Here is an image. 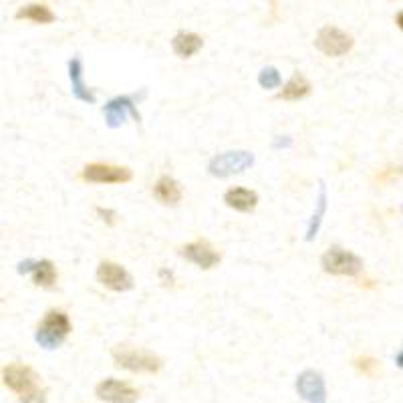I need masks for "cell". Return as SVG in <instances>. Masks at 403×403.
I'll use <instances>...</instances> for the list:
<instances>
[{
	"label": "cell",
	"mask_w": 403,
	"mask_h": 403,
	"mask_svg": "<svg viewBox=\"0 0 403 403\" xmlns=\"http://www.w3.org/2000/svg\"><path fill=\"white\" fill-rule=\"evenodd\" d=\"M4 385L16 393L21 403H47V387L43 385L41 375L29 365L10 363L2 371Z\"/></svg>",
	"instance_id": "obj_1"
},
{
	"label": "cell",
	"mask_w": 403,
	"mask_h": 403,
	"mask_svg": "<svg viewBox=\"0 0 403 403\" xmlns=\"http://www.w3.org/2000/svg\"><path fill=\"white\" fill-rule=\"evenodd\" d=\"M252 163H254V155L250 152H226V154L216 155L210 161L208 170L216 178H228L232 174H240L249 170Z\"/></svg>",
	"instance_id": "obj_7"
},
{
	"label": "cell",
	"mask_w": 403,
	"mask_h": 403,
	"mask_svg": "<svg viewBox=\"0 0 403 403\" xmlns=\"http://www.w3.org/2000/svg\"><path fill=\"white\" fill-rule=\"evenodd\" d=\"M325 212H327V192H325V187H321V196H319L316 212L312 214V220H310L307 240H312V238L316 236V230H319V226H321V220H323V216H325Z\"/></svg>",
	"instance_id": "obj_20"
},
{
	"label": "cell",
	"mask_w": 403,
	"mask_h": 403,
	"mask_svg": "<svg viewBox=\"0 0 403 403\" xmlns=\"http://www.w3.org/2000/svg\"><path fill=\"white\" fill-rule=\"evenodd\" d=\"M97 280L107 286L109 290L115 292H127L133 288V277L125 270L122 264L111 262V260H103L97 266Z\"/></svg>",
	"instance_id": "obj_8"
},
{
	"label": "cell",
	"mask_w": 403,
	"mask_h": 403,
	"mask_svg": "<svg viewBox=\"0 0 403 403\" xmlns=\"http://www.w3.org/2000/svg\"><path fill=\"white\" fill-rule=\"evenodd\" d=\"M69 79H71L73 95L79 101L95 103V93L85 85V81H83V62H81V59H71L69 61Z\"/></svg>",
	"instance_id": "obj_16"
},
{
	"label": "cell",
	"mask_w": 403,
	"mask_h": 403,
	"mask_svg": "<svg viewBox=\"0 0 403 403\" xmlns=\"http://www.w3.org/2000/svg\"><path fill=\"white\" fill-rule=\"evenodd\" d=\"M353 36L349 32L341 31L337 27H323L321 31L316 32V38H314V47L327 55V57H343L347 55L351 49H353Z\"/></svg>",
	"instance_id": "obj_5"
},
{
	"label": "cell",
	"mask_w": 403,
	"mask_h": 403,
	"mask_svg": "<svg viewBox=\"0 0 403 403\" xmlns=\"http://www.w3.org/2000/svg\"><path fill=\"white\" fill-rule=\"evenodd\" d=\"M224 204L236 212H252L258 206V194L246 187H230L224 194Z\"/></svg>",
	"instance_id": "obj_13"
},
{
	"label": "cell",
	"mask_w": 403,
	"mask_h": 403,
	"mask_svg": "<svg viewBox=\"0 0 403 403\" xmlns=\"http://www.w3.org/2000/svg\"><path fill=\"white\" fill-rule=\"evenodd\" d=\"M16 19L32 21L36 25H51V23H55V12L45 4H27L16 12Z\"/></svg>",
	"instance_id": "obj_19"
},
{
	"label": "cell",
	"mask_w": 403,
	"mask_h": 403,
	"mask_svg": "<svg viewBox=\"0 0 403 403\" xmlns=\"http://www.w3.org/2000/svg\"><path fill=\"white\" fill-rule=\"evenodd\" d=\"M310 91H312V87H310L309 79L305 75H301V73H295L286 81V85L282 87L279 99L280 101H301V99L309 97Z\"/></svg>",
	"instance_id": "obj_17"
},
{
	"label": "cell",
	"mask_w": 403,
	"mask_h": 403,
	"mask_svg": "<svg viewBox=\"0 0 403 403\" xmlns=\"http://www.w3.org/2000/svg\"><path fill=\"white\" fill-rule=\"evenodd\" d=\"M297 391L307 403H327V385L319 371L307 369L297 377Z\"/></svg>",
	"instance_id": "obj_10"
},
{
	"label": "cell",
	"mask_w": 403,
	"mask_h": 403,
	"mask_svg": "<svg viewBox=\"0 0 403 403\" xmlns=\"http://www.w3.org/2000/svg\"><path fill=\"white\" fill-rule=\"evenodd\" d=\"M182 256L189 260L192 264L200 266L202 270H210L214 268L218 262H220V254L216 252V249L206 242V240H196V242H189L182 249Z\"/></svg>",
	"instance_id": "obj_11"
},
{
	"label": "cell",
	"mask_w": 403,
	"mask_h": 403,
	"mask_svg": "<svg viewBox=\"0 0 403 403\" xmlns=\"http://www.w3.org/2000/svg\"><path fill=\"white\" fill-rule=\"evenodd\" d=\"M103 115H105V122L111 129L119 127V125L125 124L127 115H133L135 119H139V113L133 105V99L131 97H113L105 107H103Z\"/></svg>",
	"instance_id": "obj_12"
},
{
	"label": "cell",
	"mask_w": 403,
	"mask_h": 403,
	"mask_svg": "<svg viewBox=\"0 0 403 403\" xmlns=\"http://www.w3.org/2000/svg\"><path fill=\"white\" fill-rule=\"evenodd\" d=\"M321 266L333 277H357L363 270V260L351 250L331 246L321 256Z\"/></svg>",
	"instance_id": "obj_4"
},
{
	"label": "cell",
	"mask_w": 403,
	"mask_h": 403,
	"mask_svg": "<svg viewBox=\"0 0 403 403\" xmlns=\"http://www.w3.org/2000/svg\"><path fill=\"white\" fill-rule=\"evenodd\" d=\"M398 27L402 29V12H398Z\"/></svg>",
	"instance_id": "obj_25"
},
{
	"label": "cell",
	"mask_w": 403,
	"mask_h": 403,
	"mask_svg": "<svg viewBox=\"0 0 403 403\" xmlns=\"http://www.w3.org/2000/svg\"><path fill=\"white\" fill-rule=\"evenodd\" d=\"M204 47V38L196 32H178L172 41V49L178 57L182 59H189L196 53H200V49Z\"/></svg>",
	"instance_id": "obj_15"
},
{
	"label": "cell",
	"mask_w": 403,
	"mask_h": 403,
	"mask_svg": "<svg viewBox=\"0 0 403 403\" xmlns=\"http://www.w3.org/2000/svg\"><path fill=\"white\" fill-rule=\"evenodd\" d=\"M95 395L105 403H135L139 391L119 379H105L95 387Z\"/></svg>",
	"instance_id": "obj_9"
},
{
	"label": "cell",
	"mask_w": 403,
	"mask_h": 403,
	"mask_svg": "<svg viewBox=\"0 0 403 403\" xmlns=\"http://www.w3.org/2000/svg\"><path fill=\"white\" fill-rule=\"evenodd\" d=\"M258 83L262 89H277L282 83V77H280L279 69L277 67H264L260 73H258Z\"/></svg>",
	"instance_id": "obj_21"
},
{
	"label": "cell",
	"mask_w": 403,
	"mask_h": 403,
	"mask_svg": "<svg viewBox=\"0 0 403 403\" xmlns=\"http://www.w3.org/2000/svg\"><path fill=\"white\" fill-rule=\"evenodd\" d=\"M159 279H161V282H163L165 286H172V284H174V275H172L168 268H161V270H159Z\"/></svg>",
	"instance_id": "obj_24"
},
{
	"label": "cell",
	"mask_w": 403,
	"mask_h": 403,
	"mask_svg": "<svg viewBox=\"0 0 403 403\" xmlns=\"http://www.w3.org/2000/svg\"><path fill=\"white\" fill-rule=\"evenodd\" d=\"M32 280L36 286H43V288H53L55 282H57V268L53 264V260L49 258H43V260H34L32 262Z\"/></svg>",
	"instance_id": "obj_18"
},
{
	"label": "cell",
	"mask_w": 403,
	"mask_h": 403,
	"mask_svg": "<svg viewBox=\"0 0 403 403\" xmlns=\"http://www.w3.org/2000/svg\"><path fill=\"white\" fill-rule=\"evenodd\" d=\"M182 196H184L182 186H180L174 178L161 176V178L155 182L154 198L159 204H163V206H178V204L182 202Z\"/></svg>",
	"instance_id": "obj_14"
},
{
	"label": "cell",
	"mask_w": 403,
	"mask_h": 403,
	"mask_svg": "<svg viewBox=\"0 0 403 403\" xmlns=\"http://www.w3.org/2000/svg\"><path fill=\"white\" fill-rule=\"evenodd\" d=\"M355 367L363 373V375H367V377H375L377 371H379V363L373 357H359V359H355Z\"/></svg>",
	"instance_id": "obj_22"
},
{
	"label": "cell",
	"mask_w": 403,
	"mask_h": 403,
	"mask_svg": "<svg viewBox=\"0 0 403 403\" xmlns=\"http://www.w3.org/2000/svg\"><path fill=\"white\" fill-rule=\"evenodd\" d=\"M113 363L119 369H127L133 373H150L154 375L161 369V359L148 351V349H139V347H129V345H117L111 351Z\"/></svg>",
	"instance_id": "obj_3"
},
{
	"label": "cell",
	"mask_w": 403,
	"mask_h": 403,
	"mask_svg": "<svg viewBox=\"0 0 403 403\" xmlns=\"http://www.w3.org/2000/svg\"><path fill=\"white\" fill-rule=\"evenodd\" d=\"M97 216L101 218L105 224L113 226L115 220H117V212H115V210H109V208H97Z\"/></svg>",
	"instance_id": "obj_23"
},
{
	"label": "cell",
	"mask_w": 403,
	"mask_h": 403,
	"mask_svg": "<svg viewBox=\"0 0 403 403\" xmlns=\"http://www.w3.org/2000/svg\"><path fill=\"white\" fill-rule=\"evenodd\" d=\"M73 325L69 321V314L65 310L51 309L47 310V314L43 316V321L36 327L34 339L43 347V349H57L61 347L65 339L71 335Z\"/></svg>",
	"instance_id": "obj_2"
},
{
	"label": "cell",
	"mask_w": 403,
	"mask_h": 403,
	"mask_svg": "<svg viewBox=\"0 0 403 403\" xmlns=\"http://www.w3.org/2000/svg\"><path fill=\"white\" fill-rule=\"evenodd\" d=\"M133 174L125 165L113 163H89L83 168V180L89 184H127Z\"/></svg>",
	"instance_id": "obj_6"
}]
</instances>
